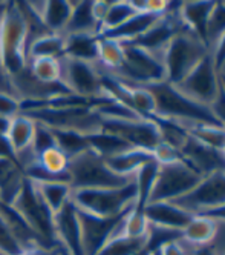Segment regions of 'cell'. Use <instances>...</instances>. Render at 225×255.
I'll use <instances>...</instances> for the list:
<instances>
[{"label": "cell", "instance_id": "obj_1", "mask_svg": "<svg viewBox=\"0 0 225 255\" xmlns=\"http://www.w3.org/2000/svg\"><path fill=\"white\" fill-rule=\"evenodd\" d=\"M155 97V113L161 117L176 120L182 125H215L222 126L210 106L195 102L168 82H158L146 86Z\"/></svg>", "mask_w": 225, "mask_h": 255}, {"label": "cell", "instance_id": "obj_2", "mask_svg": "<svg viewBox=\"0 0 225 255\" xmlns=\"http://www.w3.org/2000/svg\"><path fill=\"white\" fill-rule=\"evenodd\" d=\"M28 20L17 2L6 3L0 15V59L9 77L28 66Z\"/></svg>", "mask_w": 225, "mask_h": 255}, {"label": "cell", "instance_id": "obj_3", "mask_svg": "<svg viewBox=\"0 0 225 255\" xmlns=\"http://www.w3.org/2000/svg\"><path fill=\"white\" fill-rule=\"evenodd\" d=\"M135 200V180L121 188L74 189L71 192V202L75 208L98 217H115L124 214L134 208Z\"/></svg>", "mask_w": 225, "mask_h": 255}, {"label": "cell", "instance_id": "obj_4", "mask_svg": "<svg viewBox=\"0 0 225 255\" xmlns=\"http://www.w3.org/2000/svg\"><path fill=\"white\" fill-rule=\"evenodd\" d=\"M68 180L74 189H100V188H121L129 185L132 178L117 175L106 165L104 158L90 148L69 158Z\"/></svg>", "mask_w": 225, "mask_h": 255}, {"label": "cell", "instance_id": "obj_5", "mask_svg": "<svg viewBox=\"0 0 225 255\" xmlns=\"http://www.w3.org/2000/svg\"><path fill=\"white\" fill-rule=\"evenodd\" d=\"M23 114L52 129L89 135L100 131L101 117L90 106H37Z\"/></svg>", "mask_w": 225, "mask_h": 255}, {"label": "cell", "instance_id": "obj_6", "mask_svg": "<svg viewBox=\"0 0 225 255\" xmlns=\"http://www.w3.org/2000/svg\"><path fill=\"white\" fill-rule=\"evenodd\" d=\"M210 49L189 31L176 34L161 54L165 82L178 85Z\"/></svg>", "mask_w": 225, "mask_h": 255}, {"label": "cell", "instance_id": "obj_7", "mask_svg": "<svg viewBox=\"0 0 225 255\" xmlns=\"http://www.w3.org/2000/svg\"><path fill=\"white\" fill-rule=\"evenodd\" d=\"M121 45L124 51L123 65L110 74L129 86H147L165 80V69L159 56L127 42H121Z\"/></svg>", "mask_w": 225, "mask_h": 255}, {"label": "cell", "instance_id": "obj_8", "mask_svg": "<svg viewBox=\"0 0 225 255\" xmlns=\"http://www.w3.org/2000/svg\"><path fill=\"white\" fill-rule=\"evenodd\" d=\"M9 206L23 218L28 226L40 237V240L49 249H59L54 232V215L42 202L39 194L35 192L29 178L25 180L20 192L17 194Z\"/></svg>", "mask_w": 225, "mask_h": 255}, {"label": "cell", "instance_id": "obj_9", "mask_svg": "<svg viewBox=\"0 0 225 255\" xmlns=\"http://www.w3.org/2000/svg\"><path fill=\"white\" fill-rule=\"evenodd\" d=\"M62 79L60 83L68 93L84 100H95L104 94L101 83V72L97 63L71 59L63 56L60 59Z\"/></svg>", "mask_w": 225, "mask_h": 255}, {"label": "cell", "instance_id": "obj_10", "mask_svg": "<svg viewBox=\"0 0 225 255\" xmlns=\"http://www.w3.org/2000/svg\"><path fill=\"white\" fill-rule=\"evenodd\" d=\"M202 177L196 174L184 161L172 163V165H159V172L155 186L150 194V202H175V200L189 194Z\"/></svg>", "mask_w": 225, "mask_h": 255}, {"label": "cell", "instance_id": "obj_11", "mask_svg": "<svg viewBox=\"0 0 225 255\" xmlns=\"http://www.w3.org/2000/svg\"><path fill=\"white\" fill-rule=\"evenodd\" d=\"M175 86L195 102L212 106L221 93L219 72L215 68L212 52L205 54L187 77Z\"/></svg>", "mask_w": 225, "mask_h": 255}, {"label": "cell", "instance_id": "obj_12", "mask_svg": "<svg viewBox=\"0 0 225 255\" xmlns=\"http://www.w3.org/2000/svg\"><path fill=\"white\" fill-rule=\"evenodd\" d=\"M130 211L115 217H98L77 209L84 255H97L112 237L121 234L124 218Z\"/></svg>", "mask_w": 225, "mask_h": 255}, {"label": "cell", "instance_id": "obj_13", "mask_svg": "<svg viewBox=\"0 0 225 255\" xmlns=\"http://www.w3.org/2000/svg\"><path fill=\"white\" fill-rule=\"evenodd\" d=\"M100 129L110 132L124 140L132 148H140L153 152V149L162 141L158 126L149 119L138 120H110L101 119Z\"/></svg>", "mask_w": 225, "mask_h": 255}, {"label": "cell", "instance_id": "obj_14", "mask_svg": "<svg viewBox=\"0 0 225 255\" xmlns=\"http://www.w3.org/2000/svg\"><path fill=\"white\" fill-rule=\"evenodd\" d=\"M176 206L198 214L201 211H207L218 208L225 203V172H215L204 177L199 183L184 197L175 200Z\"/></svg>", "mask_w": 225, "mask_h": 255}, {"label": "cell", "instance_id": "obj_15", "mask_svg": "<svg viewBox=\"0 0 225 255\" xmlns=\"http://www.w3.org/2000/svg\"><path fill=\"white\" fill-rule=\"evenodd\" d=\"M54 232L57 246L65 255H84L77 208L71 200L54 215Z\"/></svg>", "mask_w": 225, "mask_h": 255}, {"label": "cell", "instance_id": "obj_16", "mask_svg": "<svg viewBox=\"0 0 225 255\" xmlns=\"http://www.w3.org/2000/svg\"><path fill=\"white\" fill-rule=\"evenodd\" d=\"M182 31H187V29L181 20L179 12L178 14H162L158 19V22L149 31H146L134 42H127V43L140 46L149 52L155 54V56L161 57V54L165 49V46L168 45V42H170L176 34H179Z\"/></svg>", "mask_w": 225, "mask_h": 255}, {"label": "cell", "instance_id": "obj_17", "mask_svg": "<svg viewBox=\"0 0 225 255\" xmlns=\"http://www.w3.org/2000/svg\"><path fill=\"white\" fill-rule=\"evenodd\" d=\"M179 151L182 161L202 178L215 172H225V157L222 151L205 146L192 137H189Z\"/></svg>", "mask_w": 225, "mask_h": 255}, {"label": "cell", "instance_id": "obj_18", "mask_svg": "<svg viewBox=\"0 0 225 255\" xmlns=\"http://www.w3.org/2000/svg\"><path fill=\"white\" fill-rule=\"evenodd\" d=\"M216 2L213 0H195V2H182L179 17L185 29L198 37L205 46L212 51L209 40V22Z\"/></svg>", "mask_w": 225, "mask_h": 255}, {"label": "cell", "instance_id": "obj_19", "mask_svg": "<svg viewBox=\"0 0 225 255\" xmlns=\"http://www.w3.org/2000/svg\"><path fill=\"white\" fill-rule=\"evenodd\" d=\"M195 214L176 206L172 202H153L144 208V217L149 225L181 231L189 225Z\"/></svg>", "mask_w": 225, "mask_h": 255}, {"label": "cell", "instance_id": "obj_20", "mask_svg": "<svg viewBox=\"0 0 225 255\" xmlns=\"http://www.w3.org/2000/svg\"><path fill=\"white\" fill-rule=\"evenodd\" d=\"M31 183L52 215L57 214L71 200L72 188L68 180H31Z\"/></svg>", "mask_w": 225, "mask_h": 255}, {"label": "cell", "instance_id": "obj_21", "mask_svg": "<svg viewBox=\"0 0 225 255\" xmlns=\"http://www.w3.org/2000/svg\"><path fill=\"white\" fill-rule=\"evenodd\" d=\"M152 160H155V157L150 151L140 149V148H130L118 155L106 158L104 161L112 172H115L117 175H121V177L132 178L140 171V168H143L146 163Z\"/></svg>", "mask_w": 225, "mask_h": 255}, {"label": "cell", "instance_id": "obj_22", "mask_svg": "<svg viewBox=\"0 0 225 255\" xmlns=\"http://www.w3.org/2000/svg\"><path fill=\"white\" fill-rule=\"evenodd\" d=\"M35 126H37L35 120L23 113H20L18 116H15L14 119L9 120L6 138H8V143L14 152V160H15V155L22 154L31 148Z\"/></svg>", "mask_w": 225, "mask_h": 255}, {"label": "cell", "instance_id": "obj_23", "mask_svg": "<svg viewBox=\"0 0 225 255\" xmlns=\"http://www.w3.org/2000/svg\"><path fill=\"white\" fill-rule=\"evenodd\" d=\"M26 175L12 158L0 157V202L11 205L20 192Z\"/></svg>", "mask_w": 225, "mask_h": 255}, {"label": "cell", "instance_id": "obj_24", "mask_svg": "<svg viewBox=\"0 0 225 255\" xmlns=\"http://www.w3.org/2000/svg\"><path fill=\"white\" fill-rule=\"evenodd\" d=\"M159 17H161L159 14H153V12H137L126 23H123L117 29L101 34L100 37L114 39L118 42H134L140 35H143L146 31L152 28L158 22Z\"/></svg>", "mask_w": 225, "mask_h": 255}, {"label": "cell", "instance_id": "obj_25", "mask_svg": "<svg viewBox=\"0 0 225 255\" xmlns=\"http://www.w3.org/2000/svg\"><path fill=\"white\" fill-rule=\"evenodd\" d=\"M65 56L90 63L98 62V35L71 34L65 35Z\"/></svg>", "mask_w": 225, "mask_h": 255}, {"label": "cell", "instance_id": "obj_26", "mask_svg": "<svg viewBox=\"0 0 225 255\" xmlns=\"http://www.w3.org/2000/svg\"><path fill=\"white\" fill-rule=\"evenodd\" d=\"M92 34L100 37V23L93 17L92 2H72V14L63 35Z\"/></svg>", "mask_w": 225, "mask_h": 255}, {"label": "cell", "instance_id": "obj_27", "mask_svg": "<svg viewBox=\"0 0 225 255\" xmlns=\"http://www.w3.org/2000/svg\"><path fill=\"white\" fill-rule=\"evenodd\" d=\"M158 172H159V163L156 160H152L146 163V165L140 168V171L135 174L134 177L135 186H137V200L134 205L135 211L144 212V208L149 205L150 194H152V189L155 186Z\"/></svg>", "mask_w": 225, "mask_h": 255}, {"label": "cell", "instance_id": "obj_28", "mask_svg": "<svg viewBox=\"0 0 225 255\" xmlns=\"http://www.w3.org/2000/svg\"><path fill=\"white\" fill-rule=\"evenodd\" d=\"M65 56V35L45 34L28 45L26 57L32 59H62Z\"/></svg>", "mask_w": 225, "mask_h": 255}, {"label": "cell", "instance_id": "obj_29", "mask_svg": "<svg viewBox=\"0 0 225 255\" xmlns=\"http://www.w3.org/2000/svg\"><path fill=\"white\" fill-rule=\"evenodd\" d=\"M218 226L216 222L210 220L207 217L193 215V218L182 229V240L198 246H207L213 242L216 237Z\"/></svg>", "mask_w": 225, "mask_h": 255}, {"label": "cell", "instance_id": "obj_30", "mask_svg": "<svg viewBox=\"0 0 225 255\" xmlns=\"http://www.w3.org/2000/svg\"><path fill=\"white\" fill-rule=\"evenodd\" d=\"M72 14V2L68 0H51L46 2V8L42 17V23L52 34L65 32Z\"/></svg>", "mask_w": 225, "mask_h": 255}, {"label": "cell", "instance_id": "obj_31", "mask_svg": "<svg viewBox=\"0 0 225 255\" xmlns=\"http://www.w3.org/2000/svg\"><path fill=\"white\" fill-rule=\"evenodd\" d=\"M86 138H87V143H89V148L93 152H97L104 160L114 157V155H118V154L132 148L130 144H127L120 137L110 134V132H106L103 129L86 135Z\"/></svg>", "mask_w": 225, "mask_h": 255}, {"label": "cell", "instance_id": "obj_32", "mask_svg": "<svg viewBox=\"0 0 225 255\" xmlns=\"http://www.w3.org/2000/svg\"><path fill=\"white\" fill-rule=\"evenodd\" d=\"M144 119L152 120L158 126V131L161 134L162 141L172 144V146L176 148V149H181L184 146V143L190 137L189 132H187L185 125H182V123H179L176 120L165 119V117H161L158 114H150V116H147Z\"/></svg>", "mask_w": 225, "mask_h": 255}, {"label": "cell", "instance_id": "obj_33", "mask_svg": "<svg viewBox=\"0 0 225 255\" xmlns=\"http://www.w3.org/2000/svg\"><path fill=\"white\" fill-rule=\"evenodd\" d=\"M187 132L199 143L218 151L225 148V128L215 125H185Z\"/></svg>", "mask_w": 225, "mask_h": 255}, {"label": "cell", "instance_id": "obj_34", "mask_svg": "<svg viewBox=\"0 0 225 255\" xmlns=\"http://www.w3.org/2000/svg\"><path fill=\"white\" fill-rule=\"evenodd\" d=\"M124 60V51L123 45L118 40L98 37V62L100 68L109 69V72H115L120 69Z\"/></svg>", "mask_w": 225, "mask_h": 255}, {"label": "cell", "instance_id": "obj_35", "mask_svg": "<svg viewBox=\"0 0 225 255\" xmlns=\"http://www.w3.org/2000/svg\"><path fill=\"white\" fill-rule=\"evenodd\" d=\"M146 249V237L132 239L123 234H118L103 246L97 255H138Z\"/></svg>", "mask_w": 225, "mask_h": 255}, {"label": "cell", "instance_id": "obj_36", "mask_svg": "<svg viewBox=\"0 0 225 255\" xmlns=\"http://www.w3.org/2000/svg\"><path fill=\"white\" fill-rule=\"evenodd\" d=\"M28 69L39 82L46 85L60 83L62 66L60 59H32L28 62Z\"/></svg>", "mask_w": 225, "mask_h": 255}, {"label": "cell", "instance_id": "obj_37", "mask_svg": "<svg viewBox=\"0 0 225 255\" xmlns=\"http://www.w3.org/2000/svg\"><path fill=\"white\" fill-rule=\"evenodd\" d=\"M138 11L132 5V2H112L104 19L100 26V35L109 32L112 29H117L123 23H126L130 17H134Z\"/></svg>", "mask_w": 225, "mask_h": 255}, {"label": "cell", "instance_id": "obj_38", "mask_svg": "<svg viewBox=\"0 0 225 255\" xmlns=\"http://www.w3.org/2000/svg\"><path fill=\"white\" fill-rule=\"evenodd\" d=\"M182 242V232L168 229V228H161L155 225H149L147 234H146V251L149 254L158 252L167 245Z\"/></svg>", "mask_w": 225, "mask_h": 255}, {"label": "cell", "instance_id": "obj_39", "mask_svg": "<svg viewBox=\"0 0 225 255\" xmlns=\"http://www.w3.org/2000/svg\"><path fill=\"white\" fill-rule=\"evenodd\" d=\"M52 134L55 138V146L62 149L69 158L89 149L87 138L83 134H78L75 131H65V129H52Z\"/></svg>", "mask_w": 225, "mask_h": 255}, {"label": "cell", "instance_id": "obj_40", "mask_svg": "<svg viewBox=\"0 0 225 255\" xmlns=\"http://www.w3.org/2000/svg\"><path fill=\"white\" fill-rule=\"evenodd\" d=\"M130 100L132 109L141 117H147L155 113V97L146 86H130Z\"/></svg>", "mask_w": 225, "mask_h": 255}, {"label": "cell", "instance_id": "obj_41", "mask_svg": "<svg viewBox=\"0 0 225 255\" xmlns=\"http://www.w3.org/2000/svg\"><path fill=\"white\" fill-rule=\"evenodd\" d=\"M147 228H149V222L146 220L144 212H138L132 209L124 218L121 234L132 237V239H143L147 234Z\"/></svg>", "mask_w": 225, "mask_h": 255}, {"label": "cell", "instance_id": "obj_42", "mask_svg": "<svg viewBox=\"0 0 225 255\" xmlns=\"http://www.w3.org/2000/svg\"><path fill=\"white\" fill-rule=\"evenodd\" d=\"M52 146H55V138H54L52 129L45 125H42V123H37L32 144H31V151L34 152L35 157H39L43 151H46Z\"/></svg>", "mask_w": 225, "mask_h": 255}, {"label": "cell", "instance_id": "obj_43", "mask_svg": "<svg viewBox=\"0 0 225 255\" xmlns=\"http://www.w3.org/2000/svg\"><path fill=\"white\" fill-rule=\"evenodd\" d=\"M25 251L12 235L5 218L0 214V255H20Z\"/></svg>", "mask_w": 225, "mask_h": 255}, {"label": "cell", "instance_id": "obj_44", "mask_svg": "<svg viewBox=\"0 0 225 255\" xmlns=\"http://www.w3.org/2000/svg\"><path fill=\"white\" fill-rule=\"evenodd\" d=\"M225 32V2H216L215 9L212 12L210 22H209V40L216 42L219 35Z\"/></svg>", "mask_w": 225, "mask_h": 255}, {"label": "cell", "instance_id": "obj_45", "mask_svg": "<svg viewBox=\"0 0 225 255\" xmlns=\"http://www.w3.org/2000/svg\"><path fill=\"white\" fill-rule=\"evenodd\" d=\"M153 157L155 160L159 163V165H172V163H178L182 161V155L181 151L173 148L172 144L161 141L158 146L153 149Z\"/></svg>", "mask_w": 225, "mask_h": 255}, {"label": "cell", "instance_id": "obj_46", "mask_svg": "<svg viewBox=\"0 0 225 255\" xmlns=\"http://www.w3.org/2000/svg\"><path fill=\"white\" fill-rule=\"evenodd\" d=\"M20 113H22L20 102H18L15 96L8 93H0V119L11 120Z\"/></svg>", "mask_w": 225, "mask_h": 255}, {"label": "cell", "instance_id": "obj_47", "mask_svg": "<svg viewBox=\"0 0 225 255\" xmlns=\"http://www.w3.org/2000/svg\"><path fill=\"white\" fill-rule=\"evenodd\" d=\"M212 52V57H213V63L216 71L222 72V68L225 66V32H222L219 37L215 42V48L210 51Z\"/></svg>", "mask_w": 225, "mask_h": 255}, {"label": "cell", "instance_id": "obj_48", "mask_svg": "<svg viewBox=\"0 0 225 255\" xmlns=\"http://www.w3.org/2000/svg\"><path fill=\"white\" fill-rule=\"evenodd\" d=\"M212 108V111L215 114V117L221 122V125L225 128V93L222 91L221 88V93L218 96V99L215 100V103L210 106Z\"/></svg>", "mask_w": 225, "mask_h": 255}, {"label": "cell", "instance_id": "obj_49", "mask_svg": "<svg viewBox=\"0 0 225 255\" xmlns=\"http://www.w3.org/2000/svg\"><path fill=\"white\" fill-rule=\"evenodd\" d=\"M195 215H199V217H207L213 222H225V203L218 206V208H212V209H207V211H201Z\"/></svg>", "mask_w": 225, "mask_h": 255}, {"label": "cell", "instance_id": "obj_50", "mask_svg": "<svg viewBox=\"0 0 225 255\" xmlns=\"http://www.w3.org/2000/svg\"><path fill=\"white\" fill-rule=\"evenodd\" d=\"M0 93H8L14 96L12 91V85H11V77L8 76V72L2 63V59H0Z\"/></svg>", "mask_w": 225, "mask_h": 255}, {"label": "cell", "instance_id": "obj_51", "mask_svg": "<svg viewBox=\"0 0 225 255\" xmlns=\"http://www.w3.org/2000/svg\"><path fill=\"white\" fill-rule=\"evenodd\" d=\"M112 2H92V12H93V17L98 20L100 26H101V22L104 19V15L109 9Z\"/></svg>", "mask_w": 225, "mask_h": 255}, {"label": "cell", "instance_id": "obj_52", "mask_svg": "<svg viewBox=\"0 0 225 255\" xmlns=\"http://www.w3.org/2000/svg\"><path fill=\"white\" fill-rule=\"evenodd\" d=\"M161 255H189V254L185 252V249L178 242V243H172V245H167L165 248H162Z\"/></svg>", "mask_w": 225, "mask_h": 255}, {"label": "cell", "instance_id": "obj_53", "mask_svg": "<svg viewBox=\"0 0 225 255\" xmlns=\"http://www.w3.org/2000/svg\"><path fill=\"white\" fill-rule=\"evenodd\" d=\"M192 255H219V254L213 246L207 245V246H198Z\"/></svg>", "mask_w": 225, "mask_h": 255}, {"label": "cell", "instance_id": "obj_54", "mask_svg": "<svg viewBox=\"0 0 225 255\" xmlns=\"http://www.w3.org/2000/svg\"><path fill=\"white\" fill-rule=\"evenodd\" d=\"M59 251V249H57ZM55 251H46V249H32V251H25L20 255H54Z\"/></svg>", "mask_w": 225, "mask_h": 255}, {"label": "cell", "instance_id": "obj_55", "mask_svg": "<svg viewBox=\"0 0 225 255\" xmlns=\"http://www.w3.org/2000/svg\"><path fill=\"white\" fill-rule=\"evenodd\" d=\"M219 83H221L222 91L225 93V74H224V72H221V74H219Z\"/></svg>", "mask_w": 225, "mask_h": 255}, {"label": "cell", "instance_id": "obj_56", "mask_svg": "<svg viewBox=\"0 0 225 255\" xmlns=\"http://www.w3.org/2000/svg\"><path fill=\"white\" fill-rule=\"evenodd\" d=\"M54 255H65V254L59 249V251H55V252H54Z\"/></svg>", "mask_w": 225, "mask_h": 255}, {"label": "cell", "instance_id": "obj_57", "mask_svg": "<svg viewBox=\"0 0 225 255\" xmlns=\"http://www.w3.org/2000/svg\"><path fill=\"white\" fill-rule=\"evenodd\" d=\"M150 255H161V251H158V252H152Z\"/></svg>", "mask_w": 225, "mask_h": 255}, {"label": "cell", "instance_id": "obj_58", "mask_svg": "<svg viewBox=\"0 0 225 255\" xmlns=\"http://www.w3.org/2000/svg\"><path fill=\"white\" fill-rule=\"evenodd\" d=\"M219 255H225V249H224V252H222V254H219Z\"/></svg>", "mask_w": 225, "mask_h": 255}, {"label": "cell", "instance_id": "obj_59", "mask_svg": "<svg viewBox=\"0 0 225 255\" xmlns=\"http://www.w3.org/2000/svg\"><path fill=\"white\" fill-rule=\"evenodd\" d=\"M222 152H224V157H225V148H224V151H222Z\"/></svg>", "mask_w": 225, "mask_h": 255}]
</instances>
